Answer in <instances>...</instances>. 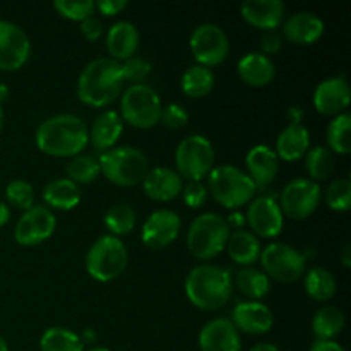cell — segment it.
I'll list each match as a JSON object with an SVG mask.
<instances>
[{
	"label": "cell",
	"mask_w": 351,
	"mask_h": 351,
	"mask_svg": "<svg viewBox=\"0 0 351 351\" xmlns=\"http://www.w3.org/2000/svg\"><path fill=\"white\" fill-rule=\"evenodd\" d=\"M122 69L123 81L132 82L134 84H143V81H146L147 75L151 74V64L143 57H130L127 60H123V64H120Z\"/></svg>",
	"instance_id": "cell-42"
},
{
	"label": "cell",
	"mask_w": 351,
	"mask_h": 351,
	"mask_svg": "<svg viewBox=\"0 0 351 351\" xmlns=\"http://www.w3.org/2000/svg\"><path fill=\"white\" fill-rule=\"evenodd\" d=\"M89 351H110L108 348H103V346H96V348H91Z\"/></svg>",
	"instance_id": "cell-58"
},
{
	"label": "cell",
	"mask_w": 351,
	"mask_h": 351,
	"mask_svg": "<svg viewBox=\"0 0 351 351\" xmlns=\"http://www.w3.org/2000/svg\"><path fill=\"white\" fill-rule=\"evenodd\" d=\"M341 261H343V266H345V267L351 266V247L350 245H346L345 249H343Z\"/></svg>",
	"instance_id": "cell-53"
},
{
	"label": "cell",
	"mask_w": 351,
	"mask_h": 351,
	"mask_svg": "<svg viewBox=\"0 0 351 351\" xmlns=\"http://www.w3.org/2000/svg\"><path fill=\"white\" fill-rule=\"evenodd\" d=\"M351 99L348 82L343 77H329L319 82L314 91L315 110L322 115L336 117L345 113Z\"/></svg>",
	"instance_id": "cell-18"
},
{
	"label": "cell",
	"mask_w": 351,
	"mask_h": 351,
	"mask_svg": "<svg viewBox=\"0 0 351 351\" xmlns=\"http://www.w3.org/2000/svg\"><path fill=\"white\" fill-rule=\"evenodd\" d=\"M226 223H228L230 228H232V226H237V228H240V226L245 223V216L240 215V213H233V215L230 216L228 219H226Z\"/></svg>",
	"instance_id": "cell-50"
},
{
	"label": "cell",
	"mask_w": 351,
	"mask_h": 351,
	"mask_svg": "<svg viewBox=\"0 0 351 351\" xmlns=\"http://www.w3.org/2000/svg\"><path fill=\"white\" fill-rule=\"evenodd\" d=\"M96 339V332L93 329H86L84 335L81 336V341L82 343H88V341H95Z\"/></svg>",
	"instance_id": "cell-54"
},
{
	"label": "cell",
	"mask_w": 351,
	"mask_h": 351,
	"mask_svg": "<svg viewBox=\"0 0 351 351\" xmlns=\"http://www.w3.org/2000/svg\"><path fill=\"white\" fill-rule=\"evenodd\" d=\"M191 50L197 65L208 69L216 67L223 64L230 53L228 34L216 24H201L191 36Z\"/></svg>",
	"instance_id": "cell-11"
},
{
	"label": "cell",
	"mask_w": 351,
	"mask_h": 351,
	"mask_svg": "<svg viewBox=\"0 0 351 351\" xmlns=\"http://www.w3.org/2000/svg\"><path fill=\"white\" fill-rule=\"evenodd\" d=\"M139 47V31L132 23L119 21L106 33V50L112 60H127L134 57Z\"/></svg>",
	"instance_id": "cell-26"
},
{
	"label": "cell",
	"mask_w": 351,
	"mask_h": 351,
	"mask_svg": "<svg viewBox=\"0 0 351 351\" xmlns=\"http://www.w3.org/2000/svg\"><path fill=\"white\" fill-rule=\"evenodd\" d=\"M311 351H346L339 343H336L335 339L331 341H322V339H317L314 345L311 346Z\"/></svg>",
	"instance_id": "cell-48"
},
{
	"label": "cell",
	"mask_w": 351,
	"mask_h": 351,
	"mask_svg": "<svg viewBox=\"0 0 351 351\" xmlns=\"http://www.w3.org/2000/svg\"><path fill=\"white\" fill-rule=\"evenodd\" d=\"M201 351H242L240 332L230 319H213L199 332Z\"/></svg>",
	"instance_id": "cell-19"
},
{
	"label": "cell",
	"mask_w": 351,
	"mask_h": 351,
	"mask_svg": "<svg viewBox=\"0 0 351 351\" xmlns=\"http://www.w3.org/2000/svg\"><path fill=\"white\" fill-rule=\"evenodd\" d=\"M351 117L348 113L336 115L328 125V149L331 153L350 154L351 151Z\"/></svg>",
	"instance_id": "cell-37"
},
{
	"label": "cell",
	"mask_w": 351,
	"mask_h": 351,
	"mask_svg": "<svg viewBox=\"0 0 351 351\" xmlns=\"http://www.w3.org/2000/svg\"><path fill=\"white\" fill-rule=\"evenodd\" d=\"M235 285L243 297L249 298L250 302H257L266 297L271 290L269 278L256 267H243L237 273Z\"/></svg>",
	"instance_id": "cell-31"
},
{
	"label": "cell",
	"mask_w": 351,
	"mask_h": 351,
	"mask_svg": "<svg viewBox=\"0 0 351 351\" xmlns=\"http://www.w3.org/2000/svg\"><path fill=\"white\" fill-rule=\"evenodd\" d=\"M41 351H84L81 336L67 328H50L41 335Z\"/></svg>",
	"instance_id": "cell-34"
},
{
	"label": "cell",
	"mask_w": 351,
	"mask_h": 351,
	"mask_svg": "<svg viewBox=\"0 0 351 351\" xmlns=\"http://www.w3.org/2000/svg\"><path fill=\"white\" fill-rule=\"evenodd\" d=\"M225 249H228L230 259L240 266L250 267L261 257V243L254 233L237 230L230 233Z\"/></svg>",
	"instance_id": "cell-29"
},
{
	"label": "cell",
	"mask_w": 351,
	"mask_h": 351,
	"mask_svg": "<svg viewBox=\"0 0 351 351\" xmlns=\"http://www.w3.org/2000/svg\"><path fill=\"white\" fill-rule=\"evenodd\" d=\"M322 192L319 184L308 178H295L285 185L280 197V209L290 219H305L317 209Z\"/></svg>",
	"instance_id": "cell-12"
},
{
	"label": "cell",
	"mask_w": 351,
	"mask_h": 351,
	"mask_svg": "<svg viewBox=\"0 0 351 351\" xmlns=\"http://www.w3.org/2000/svg\"><path fill=\"white\" fill-rule=\"evenodd\" d=\"M10 219V209L9 206L3 204V202H0V228H2L3 225H7V221Z\"/></svg>",
	"instance_id": "cell-51"
},
{
	"label": "cell",
	"mask_w": 351,
	"mask_h": 351,
	"mask_svg": "<svg viewBox=\"0 0 351 351\" xmlns=\"http://www.w3.org/2000/svg\"><path fill=\"white\" fill-rule=\"evenodd\" d=\"M250 351H281V350L278 348V346L271 345V343H259V345L254 346Z\"/></svg>",
	"instance_id": "cell-52"
},
{
	"label": "cell",
	"mask_w": 351,
	"mask_h": 351,
	"mask_svg": "<svg viewBox=\"0 0 351 351\" xmlns=\"http://www.w3.org/2000/svg\"><path fill=\"white\" fill-rule=\"evenodd\" d=\"M81 33L86 40L98 41L103 36V24L96 17H88L81 23Z\"/></svg>",
	"instance_id": "cell-46"
},
{
	"label": "cell",
	"mask_w": 351,
	"mask_h": 351,
	"mask_svg": "<svg viewBox=\"0 0 351 351\" xmlns=\"http://www.w3.org/2000/svg\"><path fill=\"white\" fill-rule=\"evenodd\" d=\"M105 226L113 237L127 235L136 226V211L127 204H113L105 213Z\"/></svg>",
	"instance_id": "cell-38"
},
{
	"label": "cell",
	"mask_w": 351,
	"mask_h": 351,
	"mask_svg": "<svg viewBox=\"0 0 351 351\" xmlns=\"http://www.w3.org/2000/svg\"><path fill=\"white\" fill-rule=\"evenodd\" d=\"M129 254L119 237L103 235L86 254V271L93 280L108 283L125 271Z\"/></svg>",
	"instance_id": "cell-7"
},
{
	"label": "cell",
	"mask_w": 351,
	"mask_h": 351,
	"mask_svg": "<svg viewBox=\"0 0 351 351\" xmlns=\"http://www.w3.org/2000/svg\"><path fill=\"white\" fill-rule=\"evenodd\" d=\"M5 197L10 206L27 211L34 206V189L26 180H12L7 185Z\"/></svg>",
	"instance_id": "cell-41"
},
{
	"label": "cell",
	"mask_w": 351,
	"mask_h": 351,
	"mask_svg": "<svg viewBox=\"0 0 351 351\" xmlns=\"http://www.w3.org/2000/svg\"><path fill=\"white\" fill-rule=\"evenodd\" d=\"M144 192L149 199L158 202H168L177 199L184 189V180L175 170L167 167L154 168L147 171L143 180Z\"/></svg>",
	"instance_id": "cell-21"
},
{
	"label": "cell",
	"mask_w": 351,
	"mask_h": 351,
	"mask_svg": "<svg viewBox=\"0 0 351 351\" xmlns=\"http://www.w3.org/2000/svg\"><path fill=\"white\" fill-rule=\"evenodd\" d=\"M208 185L213 199L226 209H239L249 204L257 189L245 171L232 165L213 168L208 175Z\"/></svg>",
	"instance_id": "cell-4"
},
{
	"label": "cell",
	"mask_w": 351,
	"mask_h": 351,
	"mask_svg": "<svg viewBox=\"0 0 351 351\" xmlns=\"http://www.w3.org/2000/svg\"><path fill=\"white\" fill-rule=\"evenodd\" d=\"M0 351H9V345H7V341L2 336H0Z\"/></svg>",
	"instance_id": "cell-57"
},
{
	"label": "cell",
	"mask_w": 351,
	"mask_h": 351,
	"mask_svg": "<svg viewBox=\"0 0 351 351\" xmlns=\"http://www.w3.org/2000/svg\"><path fill=\"white\" fill-rule=\"evenodd\" d=\"M57 228L55 215L47 206H33L23 213L14 228V239L23 247H34L47 242Z\"/></svg>",
	"instance_id": "cell-13"
},
{
	"label": "cell",
	"mask_w": 351,
	"mask_h": 351,
	"mask_svg": "<svg viewBox=\"0 0 351 351\" xmlns=\"http://www.w3.org/2000/svg\"><path fill=\"white\" fill-rule=\"evenodd\" d=\"M65 173L74 184H91L101 175L98 158L91 154H77L65 165Z\"/></svg>",
	"instance_id": "cell-35"
},
{
	"label": "cell",
	"mask_w": 351,
	"mask_h": 351,
	"mask_svg": "<svg viewBox=\"0 0 351 351\" xmlns=\"http://www.w3.org/2000/svg\"><path fill=\"white\" fill-rule=\"evenodd\" d=\"M9 98V88L5 84H0V103H3Z\"/></svg>",
	"instance_id": "cell-55"
},
{
	"label": "cell",
	"mask_w": 351,
	"mask_h": 351,
	"mask_svg": "<svg viewBox=\"0 0 351 351\" xmlns=\"http://www.w3.org/2000/svg\"><path fill=\"white\" fill-rule=\"evenodd\" d=\"M43 201L48 209L71 211L81 202V189L69 178H55L45 185Z\"/></svg>",
	"instance_id": "cell-28"
},
{
	"label": "cell",
	"mask_w": 351,
	"mask_h": 351,
	"mask_svg": "<svg viewBox=\"0 0 351 351\" xmlns=\"http://www.w3.org/2000/svg\"><path fill=\"white\" fill-rule=\"evenodd\" d=\"M242 17L254 27L274 31L285 19L287 7L281 0H249L240 7Z\"/></svg>",
	"instance_id": "cell-20"
},
{
	"label": "cell",
	"mask_w": 351,
	"mask_h": 351,
	"mask_svg": "<svg viewBox=\"0 0 351 351\" xmlns=\"http://www.w3.org/2000/svg\"><path fill=\"white\" fill-rule=\"evenodd\" d=\"M245 165L250 180L256 184V187L257 185L263 187V185H269L276 178L278 170H280V158L269 146L259 144L247 153Z\"/></svg>",
	"instance_id": "cell-23"
},
{
	"label": "cell",
	"mask_w": 351,
	"mask_h": 351,
	"mask_svg": "<svg viewBox=\"0 0 351 351\" xmlns=\"http://www.w3.org/2000/svg\"><path fill=\"white\" fill-rule=\"evenodd\" d=\"M324 21L312 12H297L283 24V36L295 45H312L324 34Z\"/></svg>",
	"instance_id": "cell-22"
},
{
	"label": "cell",
	"mask_w": 351,
	"mask_h": 351,
	"mask_svg": "<svg viewBox=\"0 0 351 351\" xmlns=\"http://www.w3.org/2000/svg\"><path fill=\"white\" fill-rule=\"evenodd\" d=\"M237 71L245 84L252 86V88H264L273 82L274 75H276V65L261 51H249L239 60Z\"/></svg>",
	"instance_id": "cell-24"
},
{
	"label": "cell",
	"mask_w": 351,
	"mask_h": 351,
	"mask_svg": "<svg viewBox=\"0 0 351 351\" xmlns=\"http://www.w3.org/2000/svg\"><path fill=\"white\" fill-rule=\"evenodd\" d=\"M31 53L27 34L17 24L0 21V71L14 72L23 67Z\"/></svg>",
	"instance_id": "cell-14"
},
{
	"label": "cell",
	"mask_w": 351,
	"mask_h": 351,
	"mask_svg": "<svg viewBox=\"0 0 351 351\" xmlns=\"http://www.w3.org/2000/svg\"><path fill=\"white\" fill-rule=\"evenodd\" d=\"M230 237V226L223 216L204 213L192 221L187 233V247L199 261L215 259L225 250Z\"/></svg>",
	"instance_id": "cell-6"
},
{
	"label": "cell",
	"mask_w": 351,
	"mask_h": 351,
	"mask_svg": "<svg viewBox=\"0 0 351 351\" xmlns=\"http://www.w3.org/2000/svg\"><path fill=\"white\" fill-rule=\"evenodd\" d=\"M256 235L264 239H274L283 230V213L273 195H261L249 202L245 216Z\"/></svg>",
	"instance_id": "cell-15"
},
{
	"label": "cell",
	"mask_w": 351,
	"mask_h": 351,
	"mask_svg": "<svg viewBox=\"0 0 351 351\" xmlns=\"http://www.w3.org/2000/svg\"><path fill=\"white\" fill-rule=\"evenodd\" d=\"M345 328V314L338 307H322L312 319V331L315 338L322 341H331Z\"/></svg>",
	"instance_id": "cell-33"
},
{
	"label": "cell",
	"mask_w": 351,
	"mask_h": 351,
	"mask_svg": "<svg viewBox=\"0 0 351 351\" xmlns=\"http://www.w3.org/2000/svg\"><path fill=\"white\" fill-rule=\"evenodd\" d=\"M182 195L189 208L197 209L204 206L206 199H208V189L202 185V182H187V185L182 189Z\"/></svg>",
	"instance_id": "cell-44"
},
{
	"label": "cell",
	"mask_w": 351,
	"mask_h": 351,
	"mask_svg": "<svg viewBox=\"0 0 351 351\" xmlns=\"http://www.w3.org/2000/svg\"><path fill=\"white\" fill-rule=\"evenodd\" d=\"M326 204L329 209L345 213L351 208V182L348 178H338L326 191Z\"/></svg>",
	"instance_id": "cell-39"
},
{
	"label": "cell",
	"mask_w": 351,
	"mask_h": 351,
	"mask_svg": "<svg viewBox=\"0 0 351 351\" xmlns=\"http://www.w3.org/2000/svg\"><path fill=\"white\" fill-rule=\"evenodd\" d=\"M123 122L120 115L113 110L101 112L93 122L91 130H89V143L96 151H110L115 147L122 136Z\"/></svg>",
	"instance_id": "cell-25"
},
{
	"label": "cell",
	"mask_w": 351,
	"mask_h": 351,
	"mask_svg": "<svg viewBox=\"0 0 351 351\" xmlns=\"http://www.w3.org/2000/svg\"><path fill=\"white\" fill-rule=\"evenodd\" d=\"M89 144V129L77 115L64 113L40 123L36 146L41 153L53 158H74Z\"/></svg>",
	"instance_id": "cell-1"
},
{
	"label": "cell",
	"mask_w": 351,
	"mask_h": 351,
	"mask_svg": "<svg viewBox=\"0 0 351 351\" xmlns=\"http://www.w3.org/2000/svg\"><path fill=\"white\" fill-rule=\"evenodd\" d=\"M3 122H5V117H3V106L2 103H0V134H2L3 130Z\"/></svg>",
	"instance_id": "cell-56"
},
{
	"label": "cell",
	"mask_w": 351,
	"mask_h": 351,
	"mask_svg": "<svg viewBox=\"0 0 351 351\" xmlns=\"http://www.w3.org/2000/svg\"><path fill=\"white\" fill-rule=\"evenodd\" d=\"M233 291V280L230 271L215 264L195 266L185 280L187 298L201 311H218L225 307Z\"/></svg>",
	"instance_id": "cell-3"
},
{
	"label": "cell",
	"mask_w": 351,
	"mask_h": 351,
	"mask_svg": "<svg viewBox=\"0 0 351 351\" xmlns=\"http://www.w3.org/2000/svg\"><path fill=\"white\" fill-rule=\"evenodd\" d=\"M305 168L311 175L312 182L326 180L335 171V156L324 146H315L305 153Z\"/></svg>",
	"instance_id": "cell-36"
},
{
	"label": "cell",
	"mask_w": 351,
	"mask_h": 351,
	"mask_svg": "<svg viewBox=\"0 0 351 351\" xmlns=\"http://www.w3.org/2000/svg\"><path fill=\"white\" fill-rule=\"evenodd\" d=\"M311 134L302 123H290L280 132L276 141V156L285 161H297L308 151Z\"/></svg>",
	"instance_id": "cell-27"
},
{
	"label": "cell",
	"mask_w": 351,
	"mask_h": 351,
	"mask_svg": "<svg viewBox=\"0 0 351 351\" xmlns=\"http://www.w3.org/2000/svg\"><path fill=\"white\" fill-rule=\"evenodd\" d=\"M259 259L263 273L281 283H293L307 271V256L288 243H271L261 250Z\"/></svg>",
	"instance_id": "cell-10"
},
{
	"label": "cell",
	"mask_w": 351,
	"mask_h": 351,
	"mask_svg": "<svg viewBox=\"0 0 351 351\" xmlns=\"http://www.w3.org/2000/svg\"><path fill=\"white\" fill-rule=\"evenodd\" d=\"M281 47H283V36L276 31H267L261 40V48H263V55L269 57V55L280 53Z\"/></svg>",
	"instance_id": "cell-45"
},
{
	"label": "cell",
	"mask_w": 351,
	"mask_h": 351,
	"mask_svg": "<svg viewBox=\"0 0 351 351\" xmlns=\"http://www.w3.org/2000/svg\"><path fill=\"white\" fill-rule=\"evenodd\" d=\"M182 228L180 216L171 209H158L146 219L141 233V240L149 249L158 250L170 245Z\"/></svg>",
	"instance_id": "cell-16"
},
{
	"label": "cell",
	"mask_w": 351,
	"mask_h": 351,
	"mask_svg": "<svg viewBox=\"0 0 351 351\" xmlns=\"http://www.w3.org/2000/svg\"><path fill=\"white\" fill-rule=\"evenodd\" d=\"M161 99L158 93L147 84H134L125 89L120 99V119L136 129H153L160 123Z\"/></svg>",
	"instance_id": "cell-8"
},
{
	"label": "cell",
	"mask_w": 351,
	"mask_h": 351,
	"mask_svg": "<svg viewBox=\"0 0 351 351\" xmlns=\"http://www.w3.org/2000/svg\"><path fill=\"white\" fill-rule=\"evenodd\" d=\"M101 173L108 178L112 184L120 187H132V185L143 184L149 171V161L146 154L137 147L120 146L105 151L98 158Z\"/></svg>",
	"instance_id": "cell-5"
},
{
	"label": "cell",
	"mask_w": 351,
	"mask_h": 351,
	"mask_svg": "<svg viewBox=\"0 0 351 351\" xmlns=\"http://www.w3.org/2000/svg\"><path fill=\"white\" fill-rule=\"evenodd\" d=\"M288 117H290V120H291L290 123H302L304 112H302V108H298V106H291V108L288 110Z\"/></svg>",
	"instance_id": "cell-49"
},
{
	"label": "cell",
	"mask_w": 351,
	"mask_h": 351,
	"mask_svg": "<svg viewBox=\"0 0 351 351\" xmlns=\"http://www.w3.org/2000/svg\"><path fill=\"white\" fill-rule=\"evenodd\" d=\"M95 5H96V9L103 14V16L113 17L125 9L127 2L125 0H99V2L95 3Z\"/></svg>",
	"instance_id": "cell-47"
},
{
	"label": "cell",
	"mask_w": 351,
	"mask_h": 351,
	"mask_svg": "<svg viewBox=\"0 0 351 351\" xmlns=\"http://www.w3.org/2000/svg\"><path fill=\"white\" fill-rule=\"evenodd\" d=\"M53 7L62 17L79 21V23H82L88 17H93V12L96 9L93 0H57V2H53Z\"/></svg>",
	"instance_id": "cell-40"
},
{
	"label": "cell",
	"mask_w": 351,
	"mask_h": 351,
	"mask_svg": "<svg viewBox=\"0 0 351 351\" xmlns=\"http://www.w3.org/2000/svg\"><path fill=\"white\" fill-rule=\"evenodd\" d=\"M160 122L170 130H180L187 125L189 113L185 112V108L182 105L171 103V105L165 106V108L161 110Z\"/></svg>",
	"instance_id": "cell-43"
},
{
	"label": "cell",
	"mask_w": 351,
	"mask_h": 351,
	"mask_svg": "<svg viewBox=\"0 0 351 351\" xmlns=\"http://www.w3.org/2000/svg\"><path fill=\"white\" fill-rule=\"evenodd\" d=\"M215 72L202 65H192L182 75V91L191 98H204L215 89Z\"/></svg>",
	"instance_id": "cell-30"
},
{
	"label": "cell",
	"mask_w": 351,
	"mask_h": 351,
	"mask_svg": "<svg viewBox=\"0 0 351 351\" xmlns=\"http://www.w3.org/2000/svg\"><path fill=\"white\" fill-rule=\"evenodd\" d=\"M232 324L237 331H242L245 335H266L273 329L274 317L273 312L267 305L261 302H242L237 304L232 312Z\"/></svg>",
	"instance_id": "cell-17"
},
{
	"label": "cell",
	"mask_w": 351,
	"mask_h": 351,
	"mask_svg": "<svg viewBox=\"0 0 351 351\" xmlns=\"http://www.w3.org/2000/svg\"><path fill=\"white\" fill-rule=\"evenodd\" d=\"M123 75L119 62L112 58L91 60L77 79V96L84 105L103 108L115 101L122 93Z\"/></svg>",
	"instance_id": "cell-2"
},
{
	"label": "cell",
	"mask_w": 351,
	"mask_h": 351,
	"mask_svg": "<svg viewBox=\"0 0 351 351\" xmlns=\"http://www.w3.org/2000/svg\"><path fill=\"white\" fill-rule=\"evenodd\" d=\"M336 278L324 267H312L305 271V291L315 302H328L336 293Z\"/></svg>",
	"instance_id": "cell-32"
},
{
	"label": "cell",
	"mask_w": 351,
	"mask_h": 351,
	"mask_svg": "<svg viewBox=\"0 0 351 351\" xmlns=\"http://www.w3.org/2000/svg\"><path fill=\"white\" fill-rule=\"evenodd\" d=\"M175 171L182 180L187 178V182H201L215 168V147L211 141L199 134L182 139L175 151Z\"/></svg>",
	"instance_id": "cell-9"
}]
</instances>
